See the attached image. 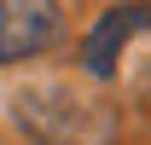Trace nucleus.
<instances>
[{
	"instance_id": "7ed1b4c3",
	"label": "nucleus",
	"mask_w": 151,
	"mask_h": 145,
	"mask_svg": "<svg viewBox=\"0 0 151 145\" xmlns=\"http://www.w3.org/2000/svg\"><path fill=\"white\" fill-rule=\"evenodd\" d=\"M145 29H151V6H111V12L93 23L87 47H81L87 75H93V81H111V75H116V58L128 52V41L145 35Z\"/></svg>"
},
{
	"instance_id": "f257e3e1",
	"label": "nucleus",
	"mask_w": 151,
	"mask_h": 145,
	"mask_svg": "<svg viewBox=\"0 0 151 145\" xmlns=\"http://www.w3.org/2000/svg\"><path fill=\"white\" fill-rule=\"evenodd\" d=\"M12 116H18V128H23L35 145H105V139L116 134V110H111V105L76 99V93L58 87V81L18 93Z\"/></svg>"
},
{
	"instance_id": "f03ea898",
	"label": "nucleus",
	"mask_w": 151,
	"mask_h": 145,
	"mask_svg": "<svg viewBox=\"0 0 151 145\" xmlns=\"http://www.w3.org/2000/svg\"><path fill=\"white\" fill-rule=\"evenodd\" d=\"M58 35V0H0V64L47 52Z\"/></svg>"
},
{
	"instance_id": "20e7f679",
	"label": "nucleus",
	"mask_w": 151,
	"mask_h": 145,
	"mask_svg": "<svg viewBox=\"0 0 151 145\" xmlns=\"http://www.w3.org/2000/svg\"><path fill=\"white\" fill-rule=\"evenodd\" d=\"M139 105H145V110H151V70H145V75H139Z\"/></svg>"
}]
</instances>
